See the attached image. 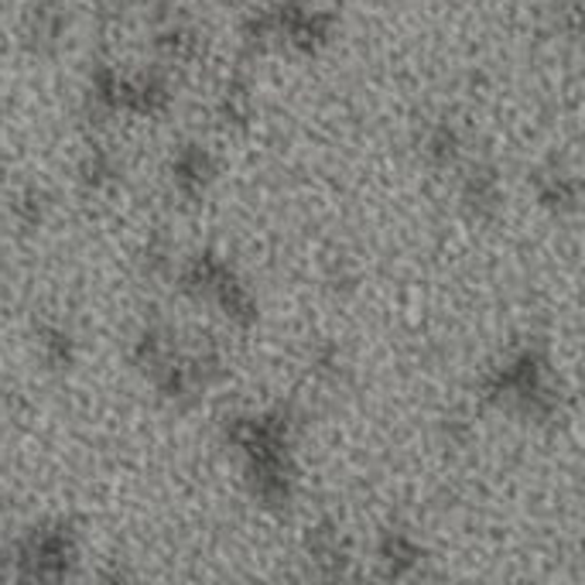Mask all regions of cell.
Listing matches in <instances>:
<instances>
[{
    "label": "cell",
    "mask_w": 585,
    "mask_h": 585,
    "mask_svg": "<svg viewBox=\"0 0 585 585\" xmlns=\"http://www.w3.org/2000/svg\"><path fill=\"white\" fill-rule=\"evenodd\" d=\"M209 178V157L202 151H185L175 162V182L185 192H199Z\"/></svg>",
    "instance_id": "1"
},
{
    "label": "cell",
    "mask_w": 585,
    "mask_h": 585,
    "mask_svg": "<svg viewBox=\"0 0 585 585\" xmlns=\"http://www.w3.org/2000/svg\"><path fill=\"white\" fill-rule=\"evenodd\" d=\"M496 199H500L496 178L490 172H472L466 182V202L476 209H490V206H496Z\"/></svg>",
    "instance_id": "2"
},
{
    "label": "cell",
    "mask_w": 585,
    "mask_h": 585,
    "mask_svg": "<svg viewBox=\"0 0 585 585\" xmlns=\"http://www.w3.org/2000/svg\"><path fill=\"white\" fill-rule=\"evenodd\" d=\"M429 154L435 162H452V157H456V134H452V130H438L429 141Z\"/></svg>",
    "instance_id": "3"
}]
</instances>
